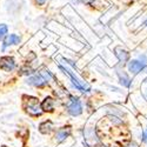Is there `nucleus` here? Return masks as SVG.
<instances>
[{
    "label": "nucleus",
    "instance_id": "17",
    "mask_svg": "<svg viewBox=\"0 0 147 147\" xmlns=\"http://www.w3.org/2000/svg\"><path fill=\"white\" fill-rule=\"evenodd\" d=\"M3 147H6V146H3Z\"/></svg>",
    "mask_w": 147,
    "mask_h": 147
},
{
    "label": "nucleus",
    "instance_id": "6",
    "mask_svg": "<svg viewBox=\"0 0 147 147\" xmlns=\"http://www.w3.org/2000/svg\"><path fill=\"white\" fill-rule=\"evenodd\" d=\"M71 134V127L67 126V127H63V128H60L57 134H55V138H57V141L58 142H61V141H64L68 136Z\"/></svg>",
    "mask_w": 147,
    "mask_h": 147
},
{
    "label": "nucleus",
    "instance_id": "9",
    "mask_svg": "<svg viewBox=\"0 0 147 147\" xmlns=\"http://www.w3.org/2000/svg\"><path fill=\"white\" fill-rule=\"evenodd\" d=\"M20 42V36L16 35V34H11L8 36H6V39L4 41V48H6L7 46L11 45H18Z\"/></svg>",
    "mask_w": 147,
    "mask_h": 147
},
{
    "label": "nucleus",
    "instance_id": "8",
    "mask_svg": "<svg viewBox=\"0 0 147 147\" xmlns=\"http://www.w3.org/2000/svg\"><path fill=\"white\" fill-rule=\"evenodd\" d=\"M27 82L30 85H33V86H42V85H45L47 81L44 79V77L41 74H35V76L31 77Z\"/></svg>",
    "mask_w": 147,
    "mask_h": 147
},
{
    "label": "nucleus",
    "instance_id": "2",
    "mask_svg": "<svg viewBox=\"0 0 147 147\" xmlns=\"http://www.w3.org/2000/svg\"><path fill=\"white\" fill-rule=\"evenodd\" d=\"M26 111L31 115H40L42 113L41 107L39 105L38 99L35 98H28V102L26 105Z\"/></svg>",
    "mask_w": 147,
    "mask_h": 147
},
{
    "label": "nucleus",
    "instance_id": "7",
    "mask_svg": "<svg viewBox=\"0 0 147 147\" xmlns=\"http://www.w3.org/2000/svg\"><path fill=\"white\" fill-rule=\"evenodd\" d=\"M114 52H115V55L118 57V59H119V61H120L121 64H125L126 61L128 60V58H129L128 52L125 51V50H122L121 47H117L115 50H114Z\"/></svg>",
    "mask_w": 147,
    "mask_h": 147
},
{
    "label": "nucleus",
    "instance_id": "1",
    "mask_svg": "<svg viewBox=\"0 0 147 147\" xmlns=\"http://www.w3.org/2000/svg\"><path fill=\"white\" fill-rule=\"evenodd\" d=\"M60 69L61 71H64L65 73H67V74L69 76V78L72 79V82L74 84V86L79 90V91H81V92H90L91 91V86L87 84V82H85V81H82L81 79H79L74 73H73L68 67H63V66H60Z\"/></svg>",
    "mask_w": 147,
    "mask_h": 147
},
{
    "label": "nucleus",
    "instance_id": "5",
    "mask_svg": "<svg viewBox=\"0 0 147 147\" xmlns=\"http://www.w3.org/2000/svg\"><path fill=\"white\" fill-rule=\"evenodd\" d=\"M144 67H145V63H141V61H139V60H132L128 64V71L131 73H133V74L139 73Z\"/></svg>",
    "mask_w": 147,
    "mask_h": 147
},
{
    "label": "nucleus",
    "instance_id": "14",
    "mask_svg": "<svg viewBox=\"0 0 147 147\" xmlns=\"http://www.w3.org/2000/svg\"><path fill=\"white\" fill-rule=\"evenodd\" d=\"M142 141L147 144V128L144 129V133H142Z\"/></svg>",
    "mask_w": 147,
    "mask_h": 147
},
{
    "label": "nucleus",
    "instance_id": "11",
    "mask_svg": "<svg viewBox=\"0 0 147 147\" xmlns=\"http://www.w3.org/2000/svg\"><path fill=\"white\" fill-rule=\"evenodd\" d=\"M118 76H119L121 85H124V86L128 87L131 85V80H129V78H128V76L126 74V73L124 71H121V69H118Z\"/></svg>",
    "mask_w": 147,
    "mask_h": 147
},
{
    "label": "nucleus",
    "instance_id": "15",
    "mask_svg": "<svg viewBox=\"0 0 147 147\" xmlns=\"http://www.w3.org/2000/svg\"><path fill=\"white\" fill-rule=\"evenodd\" d=\"M35 1H36V4H38V5H44L46 3V0H35Z\"/></svg>",
    "mask_w": 147,
    "mask_h": 147
},
{
    "label": "nucleus",
    "instance_id": "4",
    "mask_svg": "<svg viewBox=\"0 0 147 147\" xmlns=\"http://www.w3.org/2000/svg\"><path fill=\"white\" fill-rule=\"evenodd\" d=\"M0 67L3 69L9 72L16 67V63H14V59L11 58V57H3L0 58Z\"/></svg>",
    "mask_w": 147,
    "mask_h": 147
},
{
    "label": "nucleus",
    "instance_id": "12",
    "mask_svg": "<svg viewBox=\"0 0 147 147\" xmlns=\"http://www.w3.org/2000/svg\"><path fill=\"white\" fill-rule=\"evenodd\" d=\"M53 128V124L51 121H45L39 126V131L42 133V134H46V133H50Z\"/></svg>",
    "mask_w": 147,
    "mask_h": 147
},
{
    "label": "nucleus",
    "instance_id": "10",
    "mask_svg": "<svg viewBox=\"0 0 147 147\" xmlns=\"http://www.w3.org/2000/svg\"><path fill=\"white\" fill-rule=\"evenodd\" d=\"M53 108H54V100L50 96L46 98L41 104V109L42 111H46V112H52Z\"/></svg>",
    "mask_w": 147,
    "mask_h": 147
},
{
    "label": "nucleus",
    "instance_id": "3",
    "mask_svg": "<svg viewBox=\"0 0 147 147\" xmlns=\"http://www.w3.org/2000/svg\"><path fill=\"white\" fill-rule=\"evenodd\" d=\"M69 99H71V102L67 106L69 114H72V115H79L82 112V106H81L80 100L78 99V98L72 96V95L69 96Z\"/></svg>",
    "mask_w": 147,
    "mask_h": 147
},
{
    "label": "nucleus",
    "instance_id": "16",
    "mask_svg": "<svg viewBox=\"0 0 147 147\" xmlns=\"http://www.w3.org/2000/svg\"><path fill=\"white\" fill-rule=\"evenodd\" d=\"M128 147H139V146H138L136 142H132V144H129V146H128Z\"/></svg>",
    "mask_w": 147,
    "mask_h": 147
},
{
    "label": "nucleus",
    "instance_id": "13",
    "mask_svg": "<svg viewBox=\"0 0 147 147\" xmlns=\"http://www.w3.org/2000/svg\"><path fill=\"white\" fill-rule=\"evenodd\" d=\"M7 31H8V28L6 25H0V39H3L7 34Z\"/></svg>",
    "mask_w": 147,
    "mask_h": 147
}]
</instances>
